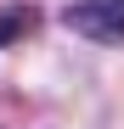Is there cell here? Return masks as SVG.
Segmentation results:
<instances>
[{
	"mask_svg": "<svg viewBox=\"0 0 124 129\" xmlns=\"http://www.w3.org/2000/svg\"><path fill=\"white\" fill-rule=\"evenodd\" d=\"M62 23L96 45H124V0H73Z\"/></svg>",
	"mask_w": 124,
	"mask_h": 129,
	"instance_id": "1",
	"label": "cell"
},
{
	"mask_svg": "<svg viewBox=\"0 0 124 129\" xmlns=\"http://www.w3.org/2000/svg\"><path fill=\"white\" fill-rule=\"evenodd\" d=\"M23 28H34V11H0V45L23 39Z\"/></svg>",
	"mask_w": 124,
	"mask_h": 129,
	"instance_id": "2",
	"label": "cell"
}]
</instances>
